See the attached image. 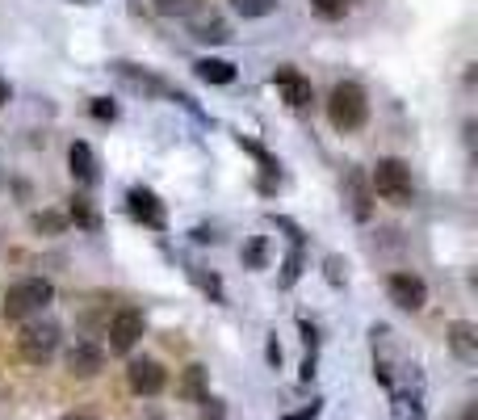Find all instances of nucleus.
<instances>
[{
	"instance_id": "f257e3e1",
	"label": "nucleus",
	"mask_w": 478,
	"mask_h": 420,
	"mask_svg": "<svg viewBox=\"0 0 478 420\" xmlns=\"http://www.w3.org/2000/svg\"><path fill=\"white\" fill-rule=\"evenodd\" d=\"M370 189L378 198H386L391 206H412L415 185H412V168L403 165L399 155H382L370 173Z\"/></svg>"
},
{
	"instance_id": "f03ea898",
	"label": "nucleus",
	"mask_w": 478,
	"mask_h": 420,
	"mask_svg": "<svg viewBox=\"0 0 478 420\" xmlns=\"http://www.w3.org/2000/svg\"><path fill=\"white\" fill-rule=\"evenodd\" d=\"M327 118H332V126L336 131H361L365 126V118H370V101H365V89L361 85H353V80H340L336 89H332V97H327Z\"/></svg>"
},
{
	"instance_id": "7ed1b4c3",
	"label": "nucleus",
	"mask_w": 478,
	"mask_h": 420,
	"mask_svg": "<svg viewBox=\"0 0 478 420\" xmlns=\"http://www.w3.org/2000/svg\"><path fill=\"white\" fill-rule=\"evenodd\" d=\"M51 303H55V286L46 277H22L5 295V315L9 320H30V315H43Z\"/></svg>"
},
{
	"instance_id": "20e7f679",
	"label": "nucleus",
	"mask_w": 478,
	"mask_h": 420,
	"mask_svg": "<svg viewBox=\"0 0 478 420\" xmlns=\"http://www.w3.org/2000/svg\"><path fill=\"white\" fill-rule=\"evenodd\" d=\"M59 324L55 320H34L22 328V336H17V349H22V357L30 365H46L55 357V349H59Z\"/></svg>"
},
{
	"instance_id": "39448f33",
	"label": "nucleus",
	"mask_w": 478,
	"mask_h": 420,
	"mask_svg": "<svg viewBox=\"0 0 478 420\" xmlns=\"http://www.w3.org/2000/svg\"><path fill=\"white\" fill-rule=\"evenodd\" d=\"M109 354H131L134 345L143 341V332H147V315L139 307H122L114 320H109Z\"/></svg>"
},
{
	"instance_id": "423d86ee",
	"label": "nucleus",
	"mask_w": 478,
	"mask_h": 420,
	"mask_svg": "<svg viewBox=\"0 0 478 420\" xmlns=\"http://www.w3.org/2000/svg\"><path fill=\"white\" fill-rule=\"evenodd\" d=\"M109 72H114L131 93H143V97H168V93H173L168 80H160L155 72H147V67H139V64H126V59H114Z\"/></svg>"
},
{
	"instance_id": "0eeeda50",
	"label": "nucleus",
	"mask_w": 478,
	"mask_h": 420,
	"mask_svg": "<svg viewBox=\"0 0 478 420\" xmlns=\"http://www.w3.org/2000/svg\"><path fill=\"white\" fill-rule=\"evenodd\" d=\"M340 194H344V206H348V215H353L357 223H365L373 215V189H370V177H365L361 168H344Z\"/></svg>"
},
{
	"instance_id": "6e6552de",
	"label": "nucleus",
	"mask_w": 478,
	"mask_h": 420,
	"mask_svg": "<svg viewBox=\"0 0 478 420\" xmlns=\"http://www.w3.org/2000/svg\"><path fill=\"white\" fill-rule=\"evenodd\" d=\"M386 295L399 311H424L428 303V286L420 274H391L386 277Z\"/></svg>"
},
{
	"instance_id": "1a4fd4ad",
	"label": "nucleus",
	"mask_w": 478,
	"mask_h": 420,
	"mask_svg": "<svg viewBox=\"0 0 478 420\" xmlns=\"http://www.w3.org/2000/svg\"><path fill=\"white\" fill-rule=\"evenodd\" d=\"M126 383H131L134 395H160L164 387H168V370H164L155 357H134L131 365H126Z\"/></svg>"
},
{
	"instance_id": "9d476101",
	"label": "nucleus",
	"mask_w": 478,
	"mask_h": 420,
	"mask_svg": "<svg viewBox=\"0 0 478 420\" xmlns=\"http://www.w3.org/2000/svg\"><path fill=\"white\" fill-rule=\"evenodd\" d=\"M126 210H131V219H139L143 227H152V232H164V227H168V210H164V202L155 198L147 185H134L131 194H126Z\"/></svg>"
},
{
	"instance_id": "9b49d317",
	"label": "nucleus",
	"mask_w": 478,
	"mask_h": 420,
	"mask_svg": "<svg viewBox=\"0 0 478 420\" xmlns=\"http://www.w3.org/2000/svg\"><path fill=\"white\" fill-rule=\"evenodd\" d=\"M273 85H277V93H282V101L290 110H311L315 89H311V80H306L298 67H277V72H273Z\"/></svg>"
},
{
	"instance_id": "f8f14e48",
	"label": "nucleus",
	"mask_w": 478,
	"mask_h": 420,
	"mask_svg": "<svg viewBox=\"0 0 478 420\" xmlns=\"http://www.w3.org/2000/svg\"><path fill=\"white\" fill-rule=\"evenodd\" d=\"M67 375L72 378H93L101 375V365H105V345L97 341H76L72 349H67Z\"/></svg>"
},
{
	"instance_id": "ddd939ff",
	"label": "nucleus",
	"mask_w": 478,
	"mask_h": 420,
	"mask_svg": "<svg viewBox=\"0 0 478 420\" xmlns=\"http://www.w3.org/2000/svg\"><path fill=\"white\" fill-rule=\"evenodd\" d=\"M67 173H72V181L85 189H93L101 181V165H97V152L85 144V139H76V144L67 147Z\"/></svg>"
},
{
	"instance_id": "4468645a",
	"label": "nucleus",
	"mask_w": 478,
	"mask_h": 420,
	"mask_svg": "<svg viewBox=\"0 0 478 420\" xmlns=\"http://www.w3.org/2000/svg\"><path fill=\"white\" fill-rule=\"evenodd\" d=\"M449 349H453L457 362L474 365L478 362V328H474V324H470V320L449 324Z\"/></svg>"
},
{
	"instance_id": "2eb2a0df",
	"label": "nucleus",
	"mask_w": 478,
	"mask_h": 420,
	"mask_svg": "<svg viewBox=\"0 0 478 420\" xmlns=\"http://www.w3.org/2000/svg\"><path fill=\"white\" fill-rule=\"evenodd\" d=\"M176 395L189 399V404H202V399L210 395V375H206V365H185V375L176 378Z\"/></svg>"
},
{
	"instance_id": "dca6fc26",
	"label": "nucleus",
	"mask_w": 478,
	"mask_h": 420,
	"mask_svg": "<svg viewBox=\"0 0 478 420\" xmlns=\"http://www.w3.org/2000/svg\"><path fill=\"white\" fill-rule=\"evenodd\" d=\"M194 76L202 80V85H231L235 80V64H227V59H197L194 64Z\"/></svg>"
},
{
	"instance_id": "f3484780",
	"label": "nucleus",
	"mask_w": 478,
	"mask_h": 420,
	"mask_svg": "<svg viewBox=\"0 0 478 420\" xmlns=\"http://www.w3.org/2000/svg\"><path fill=\"white\" fill-rule=\"evenodd\" d=\"M391 416L394 420H428L424 404H420V395H412V391H391Z\"/></svg>"
},
{
	"instance_id": "a211bd4d",
	"label": "nucleus",
	"mask_w": 478,
	"mask_h": 420,
	"mask_svg": "<svg viewBox=\"0 0 478 420\" xmlns=\"http://www.w3.org/2000/svg\"><path fill=\"white\" fill-rule=\"evenodd\" d=\"M303 269H306V244H290V253H285V261H282V277H277V286L290 290L294 282L303 277Z\"/></svg>"
},
{
	"instance_id": "6ab92c4d",
	"label": "nucleus",
	"mask_w": 478,
	"mask_h": 420,
	"mask_svg": "<svg viewBox=\"0 0 478 420\" xmlns=\"http://www.w3.org/2000/svg\"><path fill=\"white\" fill-rule=\"evenodd\" d=\"M189 277H194V286L206 295L210 303H227V290H223V282H218V274H206L202 265H189Z\"/></svg>"
},
{
	"instance_id": "aec40b11",
	"label": "nucleus",
	"mask_w": 478,
	"mask_h": 420,
	"mask_svg": "<svg viewBox=\"0 0 478 420\" xmlns=\"http://www.w3.org/2000/svg\"><path fill=\"white\" fill-rule=\"evenodd\" d=\"M67 223H76V227H85V232H97V210H93V202L88 198H72V210H67Z\"/></svg>"
},
{
	"instance_id": "412c9836",
	"label": "nucleus",
	"mask_w": 478,
	"mask_h": 420,
	"mask_svg": "<svg viewBox=\"0 0 478 420\" xmlns=\"http://www.w3.org/2000/svg\"><path fill=\"white\" fill-rule=\"evenodd\" d=\"M194 38L197 43H231V25L210 17V22H197L194 25Z\"/></svg>"
},
{
	"instance_id": "4be33fe9",
	"label": "nucleus",
	"mask_w": 478,
	"mask_h": 420,
	"mask_svg": "<svg viewBox=\"0 0 478 420\" xmlns=\"http://www.w3.org/2000/svg\"><path fill=\"white\" fill-rule=\"evenodd\" d=\"M155 13H164V17H194L206 0H152Z\"/></svg>"
},
{
	"instance_id": "5701e85b",
	"label": "nucleus",
	"mask_w": 478,
	"mask_h": 420,
	"mask_svg": "<svg viewBox=\"0 0 478 420\" xmlns=\"http://www.w3.org/2000/svg\"><path fill=\"white\" fill-rule=\"evenodd\" d=\"M30 227L43 235H59L67 227V215H55V210H38V215H30Z\"/></svg>"
},
{
	"instance_id": "b1692460",
	"label": "nucleus",
	"mask_w": 478,
	"mask_h": 420,
	"mask_svg": "<svg viewBox=\"0 0 478 420\" xmlns=\"http://www.w3.org/2000/svg\"><path fill=\"white\" fill-rule=\"evenodd\" d=\"M264 261H269V240H264V235H256V240L244 244V265H248V269H264Z\"/></svg>"
},
{
	"instance_id": "393cba45",
	"label": "nucleus",
	"mask_w": 478,
	"mask_h": 420,
	"mask_svg": "<svg viewBox=\"0 0 478 420\" xmlns=\"http://www.w3.org/2000/svg\"><path fill=\"white\" fill-rule=\"evenodd\" d=\"M231 9H235L239 17H269V13L277 9V0H231Z\"/></svg>"
},
{
	"instance_id": "a878e982",
	"label": "nucleus",
	"mask_w": 478,
	"mask_h": 420,
	"mask_svg": "<svg viewBox=\"0 0 478 420\" xmlns=\"http://www.w3.org/2000/svg\"><path fill=\"white\" fill-rule=\"evenodd\" d=\"M311 9H315L324 22H340V17H344V0H311Z\"/></svg>"
},
{
	"instance_id": "bb28decb",
	"label": "nucleus",
	"mask_w": 478,
	"mask_h": 420,
	"mask_svg": "<svg viewBox=\"0 0 478 420\" xmlns=\"http://www.w3.org/2000/svg\"><path fill=\"white\" fill-rule=\"evenodd\" d=\"M88 110H93V118H97V122H114V118H118V105H114L109 97H93Z\"/></svg>"
},
{
	"instance_id": "cd10ccee",
	"label": "nucleus",
	"mask_w": 478,
	"mask_h": 420,
	"mask_svg": "<svg viewBox=\"0 0 478 420\" xmlns=\"http://www.w3.org/2000/svg\"><path fill=\"white\" fill-rule=\"evenodd\" d=\"M324 269H327V282H332V286H344V261H340V256H327Z\"/></svg>"
},
{
	"instance_id": "c85d7f7f",
	"label": "nucleus",
	"mask_w": 478,
	"mask_h": 420,
	"mask_svg": "<svg viewBox=\"0 0 478 420\" xmlns=\"http://www.w3.org/2000/svg\"><path fill=\"white\" fill-rule=\"evenodd\" d=\"M264 357H269V365H273V370L282 365V345H277V336H269V345H264Z\"/></svg>"
},
{
	"instance_id": "c756f323",
	"label": "nucleus",
	"mask_w": 478,
	"mask_h": 420,
	"mask_svg": "<svg viewBox=\"0 0 478 420\" xmlns=\"http://www.w3.org/2000/svg\"><path fill=\"white\" fill-rule=\"evenodd\" d=\"M311 416H319V399H311V408L303 412H285V420H311Z\"/></svg>"
},
{
	"instance_id": "7c9ffc66",
	"label": "nucleus",
	"mask_w": 478,
	"mask_h": 420,
	"mask_svg": "<svg viewBox=\"0 0 478 420\" xmlns=\"http://www.w3.org/2000/svg\"><path fill=\"white\" fill-rule=\"evenodd\" d=\"M298 375H303V383H311V378H315V354H306V362H303V370H298Z\"/></svg>"
},
{
	"instance_id": "2f4dec72",
	"label": "nucleus",
	"mask_w": 478,
	"mask_h": 420,
	"mask_svg": "<svg viewBox=\"0 0 478 420\" xmlns=\"http://www.w3.org/2000/svg\"><path fill=\"white\" fill-rule=\"evenodd\" d=\"M64 420H101V416H97V412H67Z\"/></svg>"
},
{
	"instance_id": "473e14b6",
	"label": "nucleus",
	"mask_w": 478,
	"mask_h": 420,
	"mask_svg": "<svg viewBox=\"0 0 478 420\" xmlns=\"http://www.w3.org/2000/svg\"><path fill=\"white\" fill-rule=\"evenodd\" d=\"M13 93H9V85H5V80H0V105H5V101H9Z\"/></svg>"
},
{
	"instance_id": "72a5a7b5",
	"label": "nucleus",
	"mask_w": 478,
	"mask_h": 420,
	"mask_svg": "<svg viewBox=\"0 0 478 420\" xmlns=\"http://www.w3.org/2000/svg\"><path fill=\"white\" fill-rule=\"evenodd\" d=\"M462 420H478V412H474V408H466V412H462Z\"/></svg>"
},
{
	"instance_id": "f704fd0d",
	"label": "nucleus",
	"mask_w": 478,
	"mask_h": 420,
	"mask_svg": "<svg viewBox=\"0 0 478 420\" xmlns=\"http://www.w3.org/2000/svg\"><path fill=\"white\" fill-rule=\"evenodd\" d=\"M72 5H101V0H72Z\"/></svg>"
},
{
	"instance_id": "c9c22d12",
	"label": "nucleus",
	"mask_w": 478,
	"mask_h": 420,
	"mask_svg": "<svg viewBox=\"0 0 478 420\" xmlns=\"http://www.w3.org/2000/svg\"><path fill=\"white\" fill-rule=\"evenodd\" d=\"M152 420H160V416H152Z\"/></svg>"
}]
</instances>
